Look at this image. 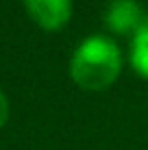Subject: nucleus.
I'll return each mask as SVG.
<instances>
[{"label":"nucleus","instance_id":"f257e3e1","mask_svg":"<svg viewBox=\"0 0 148 150\" xmlns=\"http://www.w3.org/2000/svg\"><path fill=\"white\" fill-rule=\"evenodd\" d=\"M122 70L120 48L111 37L91 35L83 39L70 61V74L83 89L98 91L109 87Z\"/></svg>","mask_w":148,"mask_h":150},{"label":"nucleus","instance_id":"7ed1b4c3","mask_svg":"<svg viewBox=\"0 0 148 150\" xmlns=\"http://www.w3.org/2000/svg\"><path fill=\"white\" fill-rule=\"evenodd\" d=\"M24 7L46 30H59L72 15V0H24Z\"/></svg>","mask_w":148,"mask_h":150},{"label":"nucleus","instance_id":"39448f33","mask_svg":"<svg viewBox=\"0 0 148 150\" xmlns=\"http://www.w3.org/2000/svg\"><path fill=\"white\" fill-rule=\"evenodd\" d=\"M7 117H9V102H7V96L0 91V128L7 122Z\"/></svg>","mask_w":148,"mask_h":150},{"label":"nucleus","instance_id":"20e7f679","mask_svg":"<svg viewBox=\"0 0 148 150\" xmlns=\"http://www.w3.org/2000/svg\"><path fill=\"white\" fill-rule=\"evenodd\" d=\"M131 63L148 81V28H144L140 35L133 37V46H131Z\"/></svg>","mask_w":148,"mask_h":150},{"label":"nucleus","instance_id":"f03ea898","mask_svg":"<svg viewBox=\"0 0 148 150\" xmlns=\"http://www.w3.org/2000/svg\"><path fill=\"white\" fill-rule=\"evenodd\" d=\"M105 22L113 33L135 37L144 28H148V15L135 0H113L107 7Z\"/></svg>","mask_w":148,"mask_h":150}]
</instances>
